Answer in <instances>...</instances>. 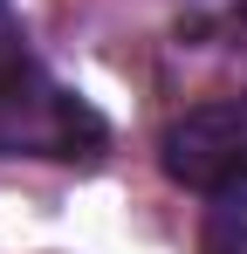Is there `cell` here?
<instances>
[{
	"label": "cell",
	"mask_w": 247,
	"mask_h": 254,
	"mask_svg": "<svg viewBox=\"0 0 247 254\" xmlns=\"http://www.w3.org/2000/svg\"><path fill=\"white\" fill-rule=\"evenodd\" d=\"M103 137V117L35 62L21 21L0 0V158H96Z\"/></svg>",
	"instance_id": "obj_1"
},
{
	"label": "cell",
	"mask_w": 247,
	"mask_h": 254,
	"mask_svg": "<svg viewBox=\"0 0 247 254\" xmlns=\"http://www.w3.org/2000/svg\"><path fill=\"white\" fill-rule=\"evenodd\" d=\"M158 165L172 186L206 199L247 186V103L227 96V103H192L185 117H172L158 137Z\"/></svg>",
	"instance_id": "obj_2"
},
{
	"label": "cell",
	"mask_w": 247,
	"mask_h": 254,
	"mask_svg": "<svg viewBox=\"0 0 247 254\" xmlns=\"http://www.w3.org/2000/svg\"><path fill=\"white\" fill-rule=\"evenodd\" d=\"M199 254H247V186H234V192L213 199L206 234H199Z\"/></svg>",
	"instance_id": "obj_3"
},
{
	"label": "cell",
	"mask_w": 247,
	"mask_h": 254,
	"mask_svg": "<svg viewBox=\"0 0 247 254\" xmlns=\"http://www.w3.org/2000/svg\"><path fill=\"white\" fill-rule=\"evenodd\" d=\"M234 35H247V0H241V14H234Z\"/></svg>",
	"instance_id": "obj_4"
}]
</instances>
